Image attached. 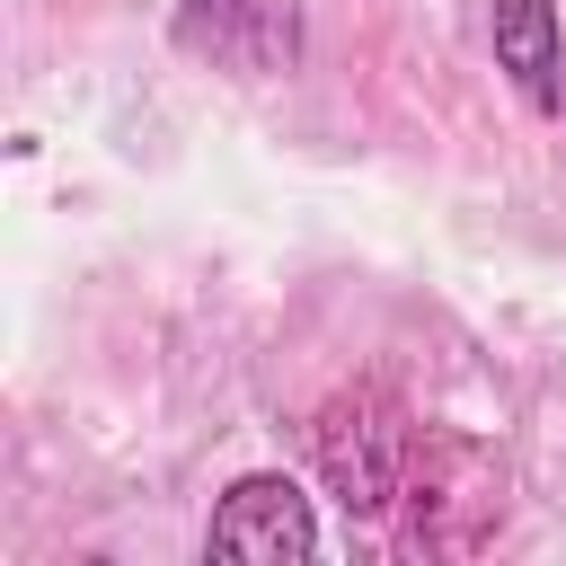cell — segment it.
<instances>
[{"instance_id": "cell-2", "label": "cell", "mask_w": 566, "mask_h": 566, "mask_svg": "<svg viewBox=\"0 0 566 566\" xmlns=\"http://www.w3.org/2000/svg\"><path fill=\"white\" fill-rule=\"evenodd\" d=\"M168 44L239 80H283L301 62V9L292 0H177Z\"/></svg>"}, {"instance_id": "cell-1", "label": "cell", "mask_w": 566, "mask_h": 566, "mask_svg": "<svg viewBox=\"0 0 566 566\" xmlns=\"http://www.w3.org/2000/svg\"><path fill=\"white\" fill-rule=\"evenodd\" d=\"M310 451H318V478L327 495L354 513V522H380L398 495H407V469H416V433H407V407L363 380V389H336L310 424Z\"/></svg>"}, {"instance_id": "cell-5", "label": "cell", "mask_w": 566, "mask_h": 566, "mask_svg": "<svg viewBox=\"0 0 566 566\" xmlns=\"http://www.w3.org/2000/svg\"><path fill=\"white\" fill-rule=\"evenodd\" d=\"M495 513H504V495H460V486H442V460H433V451L407 469V548H416V557L478 548V539L495 531Z\"/></svg>"}, {"instance_id": "cell-4", "label": "cell", "mask_w": 566, "mask_h": 566, "mask_svg": "<svg viewBox=\"0 0 566 566\" xmlns=\"http://www.w3.org/2000/svg\"><path fill=\"white\" fill-rule=\"evenodd\" d=\"M486 35H495V71L522 88V106L557 115V106H566V35H557V0H495Z\"/></svg>"}, {"instance_id": "cell-3", "label": "cell", "mask_w": 566, "mask_h": 566, "mask_svg": "<svg viewBox=\"0 0 566 566\" xmlns=\"http://www.w3.org/2000/svg\"><path fill=\"white\" fill-rule=\"evenodd\" d=\"M203 548L230 557V566H301V557H318V513L283 469H256L212 504Z\"/></svg>"}]
</instances>
